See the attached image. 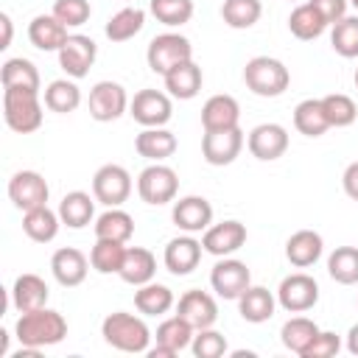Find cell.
Masks as SVG:
<instances>
[{
  "label": "cell",
  "mask_w": 358,
  "mask_h": 358,
  "mask_svg": "<svg viewBox=\"0 0 358 358\" xmlns=\"http://www.w3.org/2000/svg\"><path fill=\"white\" fill-rule=\"evenodd\" d=\"M330 45L341 59H358V17H341L333 22Z\"/></svg>",
  "instance_id": "obj_43"
},
{
  "label": "cell",
  "mask_w": 358,
  "mask_h": 358,
  "mask_svg": "<svg viewBox=\"0 0 358 358\" xmlns=\"http://www.w3.org/2000/svg\"><path fill=\"white\" fill-rule=\"evenodd\" d=\"M90 266H92V263L87 260V255H84L81 249H76V246H62V249H56L53 257H50V271H53L56 282L64 285V288L81 285V282L87 280Z\"/></svg>",
  "instance_id": "obj_17"
},
{
  "label": "cell",
  "mask_w": 358,
  "mask_h": 358,
  "mask_svg": "<svg viewBox=\"0 0 358 358\" xmlns=\"http://www.w3.org/2000/svg\"><path fill=\"white\" fill-rule=\"evenodd\" d=\"M246 243V227L235 218L221 221V224H210L201 235V246L204 252L215 255V257H229L232 252H238Z\"/></svg>",
  "instance_id": "obj_16"
},
{
  "label": "cell",
  "mask_w": 358,
  "mask_h": 358,
  "mask_svg": "<svg viewBox=\"0 0 358 358\" xmlns=\"http://www.w3.org/2000/svg\"><path fill=\"white\" fill-rule=\"evenodd\" d=\"M48 196H50V187L39 171H17L8 179V199L22 213L48 204Z\"/></svg>",
  "instance_id": "obj_13"
},
{
  "label": "cell",
  "mask_w": 358,
  "mask_h": 358,
  "mask_svg": "<svg viewBox=\"0 0 358 358\" xmlns=\"http://www.w3.org/2000/svg\"><path fill=\"white\" fill-rule=\"evenodd\" d=\"M101 336L109 347L120 350V352H148L151 344V330L148 324L126 310H115L101 322Z\"/></svg>",
  "instance_id": "obj_2"
},
{
  "label": "cell",
  "mask_w": 358,
  "mask_h": 358,
  "mask_svg": "<svg viewBox=\"0 0 358 358\" xmlns=\"http://www.w3.org/2000/svg\"><path fill=\"white\" fill-rule=\"evenodd\" d=\"M48 282L39 277V274H20L11 285V305L25 313V310H36V308H45L48 305Z\"/></svg>",
  "instance_id": "obj_26"
},
{
  "label": "cell",
  "mask_w": 358,
  "mask_h": 358,
  "mask_svg": "<svg viewBox=\"0 0 358 358\" xmlns=\"http://www.w3.org/2000/svg\"><path fill=\"white\" fill-rule=\"evenodd\" d=\"M308 3L327 20V25L338 22L341 17H347V6H350V0H308Z\"/></svg>",
  "instance_id": "obj_49"
},
{
  "label": "cell",
  "mask_w": 358,
  "mask_h": 358,
  "mask_svg": "<svg viewBox=\"0 0 358 358\" xmlns=\"http://www.w3.org/2000/svg\"><path fill=\"white\" fill-rule=\"evenodd\" d=\"M294 126L305 137H322L330 129V120L324 115L322 98H305L294 106Z\"/></svg>",
  "instance_id": "obj_33"
},
{
  "label": "cell",
  "mask_w": 358,
  "mask_h": 358,
  "mask_svg": "<svg viewBox=\"0 0 358 358\" xmlns=\"http://www.w3.org/2000/svg\"><path fill=\"white\" fill-rule=\"evenodd\" d=\"M193 336H196V327H193L187 319H182V316L176 313V316L165 319V322L157 327V336H154V338H157V344H162V347H168V350H173V352H182V350L190 347Z\"/></svg>",
  "instance_id": "obj_39"
},
{
  "label": "cell",
  "mask_w": 358,
  "mask_h": 358,
  "mask_svg": "<svg viewBox=\"0 0 358 358\" xmlns=\"http://www.w3.org/2000/svg\"><path fill=\"white\" fill-rule=\"evenodd\" d=\"M246 145H249L255 159L274 162V159H280L288 151V131L280 123H260V126H255L249 131Z\"/></svg>",
  "instance_id": "obj_15"
},
{
  "label": "cell",
  "mask_w": 358,
  "mask_h": 358,
  "mask_svg": "<svg viewBox=\"0 0 358 358\" xmlns=\"http://www.w3.org/2000/svg\"><path fill=\"white\" fill-rule=\"evenodd\" d=\"M241 120V106L232 95H213L201 106V126L204 131H221L235 129Z\"/></svg>",
  "instance_id": "obj_23"
},
{
  "label": "cell",
  "mask_w": 358,
  "mask_h": 358,
  "mask_svg": "<svg viewBox=\"0 0 358 358\" xmlns=\"http://www.w3.org/2000/svg\"><path fill=\"white\" fill-rule=\"evenodd\" d=\"M171 218L182 232L196 235V232H204L213 224V204L204 196H185V199L173 201Z\"/></svg>",
  "instance_id": "obj_19"
},
{
  "label": "cell",
  "mask_w": 358,
  "mask_h": 358,
  "mask_svg": "<svg viewBox=\"0 0 358 358\" xmlns=\"http://www.w3.org/2000/svg\"><path fill=\"white\" fill-rule=\"evenodd\" d=\"M243 131L241 126L235 129H221V131H204L201 137V157L207 165H215V168H224V165H232L243 148Z\"/></svg>",
  "instance_id": "obj_12"
},
{
  "label": "cell",
  "mask_w": 358,
  "mask_h": 358,
  "mask_svg": "<svg viewBox=\"0 0 358 358\" xmlns=\"http://www.w3.org/2000/svg\"><path fill=\"white\" fill-rule=\"evenodd\" d=\"M176 305L173 299V291L162 282H145V285H137L134 291V308L143 313V316H162L168 313L171 308Z\"/></svg>",
  "instance_id": "obj_31"
},
{
  "label": "cell",
  "mask_w": 358,
  "mask_h": 358,
  "mask_svg": "<svg viewBox=\"0 0 358 358\" xmlns=\"http://www.w3.org/2000/svg\"><path fill=\"white\" fill-rule=\"evenodd\" d=\"M98 59V45L84 34H70L59 50V67L70 78H84Z\"/></svg>",
  "instance_id": "obj_14"
},
{
  "label": "cell",
  "mask_w": 358,
  "mask_h": 358,
  "mask_svg": "<svg viewBox=\"0 0 358 358\" xmlns=\"http://www.w3.org/2000/svg\"><path fill=\"white\" fill-rule=\"evenodd\" d=\"M148 8L157 17V22L168 28H179L193 17V0H151Z\"/></svg>",
  "instance_id": "obj_45"
},
{
  "label": "cell",
  "mask_w": 358,
  "mask_h": 358,
  "mask_svg": "<svg viewBox=\"0 0 358 358\" xmlns=\"http://www.w3.org/2000/svg\"><path fill=\"white\" fill-rule=\"evenodd\" d=\"M341 185H344V193H347L352 201H358V159H355V162H350V165L344 168Z\"/></svg>",
  "instance_id": "obj_50"
},
{
  "label": "cell",
  "mask_w": 358,
  "mask_h": 358,
  "mask_svg": "<svg viewBox=\"0 0 358 358\" xmlns=\"http://www.w3.org/2000/svg\"><path fill=\"white\" fill-rule=\"evenodd\" d=\"M201 249H204L201 241H196L190 232H187V235H179V238L168 241V246H165V252H162V263H165V268H168L171 274L185 277V274H190V271L199 266Z\"/></svg>",
  "instance_id": "obj_20"
},
{
  "label": "cell",
  "mask_w": 358,
  "mask_h": 358,
  "mask_svg": "<svg viewBox=\"0 0 358 358\" xmlns=\"http://www.w3.org/2000/svg\"><path fill=\"white\" fill-rule=\"evenodd\" d=\"M129 95H126V87L117 84V81H98L92 90H90V117L98 120V123H112L117 120L126 109H129Z\"/></svg>",
  "instance_id": "obj_9"
},
{
  "label": "cell",
  "mask_w": 358,
  "mask_h": 358,
  "mask_svg": "<svg viewBox=\"0 0 358 358\" xmlns=\"http://www.w3.org/2000/svg\"><path fill=\"white\" fill-rule=\"evenodd\" d=\"M347 350H350L352 355H358V324H352L350 333H347Z\"/></svg>",
  "instance_id": "obj_52"
},
{
  "label": "cell",
  "mask_w": 358,
  "mask_h": 358,
  "mask_svg": "<svg viewBox=\"0 0 358 358\" xmlns=\"http://www.w3.org/2000/svg\"><path fill=\"white\" fill-rule=\"evenodd\" d=\"M92 196L106 207H120L131 196V173L123 165H101L92 176Z\"/></svg>",
  "instance_id": "obj_7"
},
{
  "label": "cell",
  "mask_w": 358,
  "mask_h": 358,
  "mask_svg": "<svg viewBox=\"0 0 358 358\" xmlns=\"http://www.w3.org/2000/svg\"><path fill=\"white\" fill-rule=\"evenodd\" d=\"M154 274H157V257H154V252H148V249H143V246H129L117 277H120L123 282H129V285L137 288V285L151 282Z\"/></svg>",
  "instance_id": "obj_27"
},
{
  "label": "cell",
  "mask_w": 358,
  "mask_h": 358,
  "mask_svg": "<svg viewBox=\"0 0 358 358\" xmlns=\"http://www.w3.org/2000/svg\"><path fill=\"white\" fill-rule=\"evenodd\" d=\"M59 227H62V218L48 204L22 213V232L36 243H50L59 235Z\"/></svg>",
  "instance_id": "obj_30"
},
{
  "label": "cell",
  "mask_w": 358,
  "mask_h": 358,
  "mask_svg": "<svg viewBox=\"0 0 358 358\" xmlns=\"http://www.w3.org/2000/svg\"><path fill=\"white\" fill-rule=\"evenodd\" d=\"M190 59H193L190 39L182 34H173V31L154 36L148 42V50H145V62H148L151 73H157V76H165L168 70H173L182 62H190Z\"/></svg>",
  "instance_id": "obj_5"
},
{
  "label": "cell",
  "mask_w": 358,
  "mask_h": 358,
  "mask_svg": "<svg viewBox=\"0 0 358 358\" xmlns=\"http://www.w3.org/2000/svg\"><path fill=\"white\" fill-rule=\"evenodd\" d=\"M210 285L221 299H238L252 285V271L243 260L221 257L210 271Z\"/></svg>",
  "instance_id": "obj_10"
},
{
  "label": "cell",
  "mask_w": 358,
  "mask_h": 358,
  "mask_svg": "<svg viewBox=\"0 0 358 358\" xmlns=\"http://www.w3.org/2000/svg\"><path fill=\"white\" fill-rule=\"evenodd\" d=\"M190 350L196 358H221L227 352V338L224 333L213 330V327H204V330H196L193 341H190Z\"/></svg>",
  "instance_id": "obj_46"
},
{
  "label": "cell",
  "mask_w": 358,
  "mask_h": 358,
  "mask_svg": "<svg viewBox=\"0 0 358 358\" xmlns=\"http://www.w3.org/2000/svg\"><path fill=\"white\" fill-rule=\"evenodd\" d=\"M324 28H327V20H324L310 3H299V6L291 11V17H288V31H291L296 39H302V42L322 36Z\"/></svg>",
  "instance_id": "obj_36"
},
{
  "label": "cell",
  "mask_w": 358,
  "mask_h": 358,
  "mask_svg": "<svg viewBox=\"0 0 358 358\" xmlns=\"http://www.w3.org/2000/svg\"><path fill=\"white\" fill-rule=\"evenodd\" d=\"M148 355H151V358H173L176 352L168 350V347H162V344H157V347H148Z\"/></svg>",
  "instance_id": "obj_53"
},
{
  "label": "cell",
  "mask_w": 358,
  "mask_h": 358,
  "mask_svg": "<svg viewBox=\"0 0 358 358\" xmlns=\"http://www.w3.org/2000/svg\"><path fill=\"white\" fill-rule=\"evenodd\" d=\"M176 313L182 319H187L196 330H204V327H213L215 319H218V302L213 294L207 291H199V288H190L179 296L176 302Z\"/></svg>",
  "instance_id": "obj_18"
},
{
  "label": "cell",
  "mask_w": 358,
  "mask_h": 358,
  "mask_svg": "<svg viewBox=\"0 0 358 358\" xmlns=\"http://www.w3.org/2000/svg\"><path fill=\"white\" fill-rule=\"evenodd\" d=\"M162 78H165V90H168V95H171V98H179V101H190V98H196L199 90H201V84H204V73H201V67H199L193 59L176 64V67L168 70Z\"/></svg>",
  "instance_id": "obj_22"
},
{
  "label": "cell",
  "mask_w": 358,
  "mask_h": 358,
  "mask_svg": "<svg viewBox=\"0 0 358 358\" xmlns=\"http://www.w3.org/2000/svg\"><path fill=\"white\" fill-rule=\"evenodd\" d=\"M316 336H319V324L313 319H308V316H291L282 324V330H280L282 347L291 350V352H296V355H302Z\"/></svg>",
  "instance_id": "obj_35"
},
{
  "label": "cell",
  "mask_w": 358,
  "mask_h": 358,
  "mask_svg": "<svg viewBox=\"0 0 358 358\" xmlns=\"http://www.w3.org/2000/svg\"><path fill=\"white\" fill-rule=\"evenodd\" d=\"M59 218L64 227L70 229H84L92 218H95V196L84 193V190H70L62 201H59Z\"/></svg>",
  "instance_id": "obj_29"
},
{
  "label": "cell",
  "mask_w": 358,
  "mask_h": 358,
  "mask_svg": "<svg viewBox=\"0 0 358 358\" xmlns=\"http://www.w3.org/2000/svg\"><path fill=\"white\" fill-rule=\"evenodd\" d=\"M350 3H352V6H355V8H358V0H350Z\"/></svg>",
  "instance_id": "obj_55"
},
{
  "label": "cell",
  "mask_w": 358,
  "mask_h": 358,
  "mask_svg": "<svg viewBox=\"0 0 358 358\" xmlns=\"http://www.w3.org/2000/svg\"><path fill=\"white\" fill-rule=\"evenodd\" d=\"M324 252V241L319 232L313 229H296L288 241H285V257L291 266L296 268H308L313 266Z\"/></svg>",
  "instance_id": "obj_24"
},
{
  "label": "cell",
  "mask_w": 358,
  "mask_h": 358,
  "mask_svg": "<svg viewBox=\"0 0 358 358\" xmlns=\"http://www.w3.org/2000/svg\"><path fill=\"white\" fill-rule=\"evenodd\" d=\"M129 115L143 126V129H154V126H165L173 115V103L171 95L159 92V90H140L134 92L131 103H129Z\"/></svg>",
  "instance_id": "obj_11"
},
{
  "label": "cell",
  "mask_w": 358,
  "mask_h": 358,
  "mask_svg": "<svg viewBox=\"0 0 358 358\" xmlns=\"http://www.w3.org/2000/svg\"><path fill=\"white\" fill-rule=\"evenodd\" d=\"M176 190H179V176L171 165L151 162L137 176V193L145 204H154V207L168 204V201L176 199Z\"/></svg>",
  "instance_id": "obj_6"
},
{
  "label": "cell",
  "mask_w": 358,
  "mask_h": 358,
  "mask_svg": "<svg viewBox=\"0 0 358 358\" xmlns=\"http://www.w3.org/2000/svg\"><path fill=\"white\" fill-rule=\"evenodd\" d=\"M126 243L120 241H109V238H98L92 252H90V263L98 274H117L126 257Z\"/></svg>",
  "instance_id": "obj_38"
},
{
  "label": "cell",
  "mask_w": 358,
  "mask_h": 358,
  "mask_svg": "<svg viewBox=\"0 0 358 358\" xmlns=\"http://www.w3.org/2000/svg\"><path fill=\"white\" fill-rule=\"evenodd\" d=\"M45 106L50 112H59V115H67V112H76L81 106V90L76 81H67V78H56L48 84L45 90Z\"/></svg>",
  "instance_id": "obj_37"
},
{
  "label": "cell",
  "mask_w": 358,
  "mask_h": 358,
  "mask_svg": "<svg viewBox=\"0 0 358 358\" xmlns=\"http://www.w3.org/2000/svg\"><path fill=\"white\" fill-rule=\"evenodd\" d=\"M260 14H263L260 0H224V6H221V20L235 31L252 28L260 20Z\"/></svg>",
  "instance_id": "obj_41"
},
{
  "label": "cell",
  "mask_w": 358,
  "mask_h": 358,
  "mask_svg": "<svg viewBox=\"0 0 358 358\" xmlns=\"http://www.w3.org/2000/svg\"><path fill=\"white\" fill-rule=\"evenodd\" d=\"M50 14L59 22H64L67 28H78V25H84L90 20L92 8H90V0H56Z\"/></svg>",
  "instance_id": "obj_47"
},
{
  "label": "cell",
  "mask_w": 358,
  "mask_h": 358,
  "mask_svg": "<svg viewBox=\"0 0 358 358\" xmlns=\"http://www.w3.org/2000/svg\"><path fill=\"white\" fill-rule=\"evenodd\" d=\"M134 151L151 162H162L168 157H173L176 151V137L173 131H168L165 126H154V129H143L134 137Z\"/></svg>",
  "instance_id": "obj_28"
},
{
  "label": "cell",
  "mask_w": 358,
  "mask_h": 358,
  "mask_svg": "<svg viewBox=\"0 0 358 358\" xmlns=\"http://www.w3.org/2000/svg\"><path fill=\"white\" fill-rule=\"evenodd\" d=\"M0 28H3V39H0V50H6L8 45H11V34H14V28H11V17L3 11L0 14Z\"/></svg>",
  "instance_id": "obj_51"
},
{
  "label": "cell",
  "mask_w": 358,
  "mask_h": 358,
  "mask_svg": "<svg viewBox=\"0 0 358 358\" xmlns=\"http://www.w3.org/2000/svg\"><path fill=\"white\" fill-rule=\"evenodd\" d=\"M274 308H277V296L263 288V285H249L241 296H238V310H241V319L249 322V324H263L274 316Z\"/></svg>",
  "instance_id": "obj_25"
},
{
  "label": "cell",
  "mask_w": 358,
  "mask_h": 358,
  "mask_svg": "<svg viewBox=\"0 0 358 358\" xmlns=\"http://www.w3.org/2000/svg\"><path fill=\"white\" fill-rule=\"evenodd\" d=\"M352 81H355V90H358V70H355V78Z\"/></svg>",
  "instance_id": "obj_54"
},
{
  "label": "cell",
  "mask_w": 358,
  "mask_h": 358,
  "mask_svg": "<svg viewBox=\"0 0 358 358\" xmlns=\"http://www.w3.org/2000/svg\"><path fill=\"white\" fill-rule=\"evenodd\" d=\"M341 350V338L330 330H319V336L308 344V350L299 358H333Z\"/></svg>",
  "instance_id": "obj_48"
},
{
  "label": "cell",
  "mask_w": 358,
  "mask_h": 358,
  "mask_svg": "<svg viewBox=\"0 0 358 358\" xmlns=\"http://www.w3.org/2000/svg\"><path fill=\"white\" fill-rule=\"evenodd\" d=\"M67 25L59 22L53 14H36L31 22H28V39L36 50H62V45L67 42Z\"/></svg>",
  "instance_id": "obj_21"
},
{
  "label": "cell",
  "mask_w": 358,
  "mask_h": 358,
  "mask_svg": "<svg viewBox=\"0 0 358 358\" xmlns=\"http://www.w3.org/2000/svg\"><path fill=\"white\" fill-rule=\"evenodd\" d=\"M0 78H3V90L6 87H22V90H39V70L34 62L17 56V59H6L3 62V70H0Z\"/></svg>",
  "instance_id": "obj_42"
},
{
  "label": "cell",
  "mask_w": 358,
  "mask_h": 358,
  "mask_svg": "<svg viewBox=\"0 0 358 358\" xmlns=\"http://www.w3.org/2000/svg\"><path fill=\"white\" fill-rule=\"evenodd\" d=\"M14 336L22 347H34V350L53 347L67 336V319L50 308L25 310L14 324Z\"/></svg>",
  "instance_id": "obj_1"
},
{
  "label": "cell",
  "mask_w": 358,
  "mask_h": 358,
  "mask_svg": "<svg viewBox=\"0 0 358 358\" xmlns=\"http://www.w3.org/2000/svg\"><path fill=\"white\" fill-rule=\"evenodd\" d=\"M316 302H319V282L310 274L296 271V274L282 277V282L277 288V305L282 310H288V313H305Z\"/></svg>",
  "instance_id": "obj_8"
},
{
  "label": "cell",
  "mask_w": 358,
  "mask_h": 358,
  "mask_svg": "<svg viewBox=\"0 0 358 358\" xmlns=\"http://www.w3.org/2000/svg\"><path fill=\"white\" fill-rule=\"evenodd\" d=\"M131 235H134V218L120 207H109L106 213H101L95 218V238H109V241L129 243Z\"/></svg>",
  "instance_id": "obj_34"
},
{
  "label": "cell",
  "mask_w": 358,
  "mask_h": 358,
  "mask_svg": "<svg viewBox=\"0 0 358 358\" xmlns=\"http://www.w3.org/2000/svg\"><path fill=\"white\" fill-rule=\"evenodd\" d=\"M3 117L6 126L17 134H31L42 126V101L39 90L6 87L3 90Z\"/></svg>",
  "instance_id": "obj_3"
},
{
  "label": "cell",
  "mask_w": 358,
  "mask_h": 358,
  "mask_svg": "<svg viewBox=\"0 0 358 358\" xmlns=\"http://www.w3.org/2000/svg\"><path fill=\"white\" fill-rule=\"evenodd\" d=\"M143 25H145V11L137 6H126L106 20L103 34L109 42H129L143 31Z\"/></svg>",
  "instance_id": "obj_32"
},
{
  "label": "cell",
  "mask_w": 358,
  "mask_h": 358,
  "mask_svg": "<svg viewBox=\"0 0 358 358\" xmlns=\"http://www.w3.org/2000/svg\"><path fill=\"white\" fill-rule=\"evenodd\" d=\"M322 106H324V115L330 120V129H344V126H352L355 117H358V106L350 95L344 92H330L322 98Z\"/></svg>",
  "instance_id": "obj_44"
},
{
  "label": "cell",
  "mask_w": 358,
  "mask_h": 358,
  "mask_svg": "<svg viewBox=\"0 0 358 358\" xmlns=\"http://www.w3.org/2000/svg\"><path fill=\"white\" fill-rule=\"evenodd\" d=\"M243 84L260 98H277L288 90L291 73L288 67L274 56H255L243 67Z\"/></svg>",
  "instance_id": "obj_4"
},
{
  "label": "cell",
  "mask_w": 358,
  "mask_h": 358,
  "mask_svg": "<svg viewBox=\"0 0 358 358\" xmlns=\"http://www.w3.org/2000/svg\"><path fill=\"white\" fill-rule=\"evenodd\" d=\"M327 274L338 285H355L358 282V246H336L327 257Z\"/></svg>",
  "instance_id": "obj_40"
}]
</instances>
